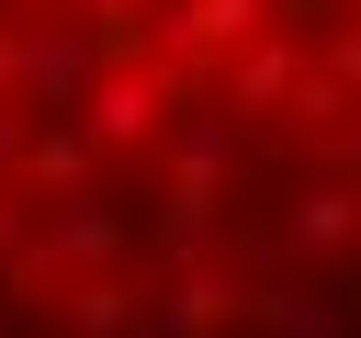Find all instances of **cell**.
<instances>
[{"label":"cell","instance_id":"1","mask_svg":"<svg viewBox=\"0 0 361 338\" xmlns=\"http://www.w3.org/2000/svg\"><path fill=\"white\" fill-rule=\"evenodd\" d=\"M0 338H361V0H0Z\"/></svg>","mask_w":361,"mask_h":338}]
</instances>
